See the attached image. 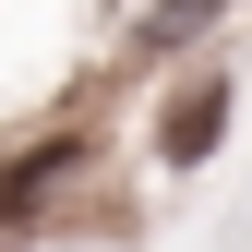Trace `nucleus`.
Here are the masks:
<instances>
[{
  "instance_id": "obj_1",
  "label": "nucleus",
  "mask_w": 252,
  "mask_h": 252,
  "mask_svg": "<svg viewBox=\"0 0 252 252\" xmlns=\"http://www.w3.org/2000/svg\"><path fill=\"white\" fill-rule=\"evenodd\" d=\"M228 72H204V84H180V108H168V132H156V156H168V168H204L216 156V132H228Z\"/></svg>"
},
{
  "instance_id": "obj_2",
  "label": "nucleus",
  "mask_w": 252,
  "mask_h": 252,
  "mask_svg": "<svg viewBox=\"0 0 252 252\" xmlns=\"http://www.w3.org/2000/svg\"><path fill=\"white\" fill-rule=\"evenodd\" d=\"M216 12H228V0H156V24H144V36H168V48H180V36H204Z\"/></svg>"
}]
</instances>
